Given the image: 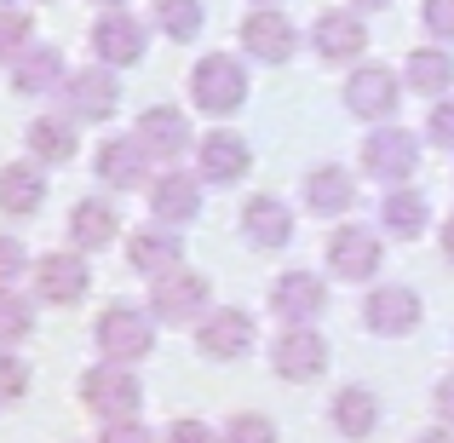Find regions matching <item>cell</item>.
I'll use <instances>...</instances> for the list:
<instances>
[{"label": "cell", "mask_w": 454, "mask_h": 443, "mask_svg": "<svg viewBox=\"0 0 454 443\" xmlns=\"http://www.w3.org/2000/svg\"><path fill=\"white\" fill-rule=\"evenodd\" d=\"M92 52H98V64L110 69H127L145 58V23L127 18V12H104L98 23H92Z\"/></svg>", "instance_id": "cell-11"}, {"label": "cell", "mask_w": 454, "mask_h": 443, "mask_svg": "<svg viewBox=\"0 0 454 443\" xmlns=\"http://www.w3.org/2000/svg\"><path fill=\"white\" fill-rule=\"evenodd\" d=\"M23 392H29V363L0 352V409H6V403H23Z\"/></svg>", "instance_id": "cell-34"}, {"label": "cell", "mask_w": 454, "mask_h": 443, "mask_svg": "<svg viewBox=\"0 0 454 443\" xmlns=\"http://www.w3.org/2000/svg\"><path fill=\"white\" fill-rule=\"evenodd\" d=\"M368 6H391V0H356V12H368Z\"/></svg>", "instance_id": "cell-44"}, {"label": "cell", "mask_w": 454, "mask_h": 443, "mask_svg": "<svg viewBox=\"0 0 454 443\" xmlns=\"http://www.w3.org/2000/svg\"><path fill=\"white\" fill-rule=\"evenodd\" d=\"M363 322H368L374 334H386V340H397V334H414V328H420V294L403 289V282H386V289L368 294Z\"/></svg>", "instance_id": "cell-8"}, {"label": "cell", "mask_w": 454, "mask_h": 443, "mask_svg": "<svg viewBox=\"0 0 454 443\" xmlns=\"http://www.w3.org/2000/svg\"><path fill=\"white\" fill-rule=\"evenodd\" d=\"M92 173L110 190H138L145 185V150H138V138H104L98 155H92Z\"/></svg>", "instance_id": "cell-19"}, {"label": "cell", "mask_w": 454, "mask_h": 443, "mask_svg": "<svg viewBox=\"0 0 454 443\" xmlns=\"http://www.w3.org/2000/svg\"><path fill=\"white\" fill-rule=\"evenodd\" d=\"M98 443H155L138 421H104V438Z\"/></svg>", "instance_id": "cell-40"}, {"label": "cell", "mask_w": 454, "mask_h": 443, "mask_svg": "<svg viewBox=\"0 0 454 443\" xmlns=\"http://www.w3.org/2000/svg\"><path fill=\"white\" fill-rule=\"evenodd\" d=\"M64 75V52L58 46H29V52L12 64V87L18 92H52Z\"/></svg>", "instance_id": "cell-28"}, {"label": "cell", "mask_w": 454, "mask_h": 443, "mask_svg": "<svg viewBox=\"0 0 454 443\" xmlns=\"http://www.w3.org/2000/svg\"><path fill=\"white\" fill-rule=\"evenodd\" d=\"M64 99H69V122H110L115 104H121V87L104 69H75L64 81Z\"/></svg>", "instance_id": "cell-12"}, {"label": "cell", "mask_w": 454, "mask_h": 443, "mask_svg": "<svg viewBox=\"0 0 454 443\" xmlns=\"http://www.w3.org/2000/svg\"><path fill=\"white\" fill-rule=\"evenodd\" d=\"M29 328H35V305H29L23 294L0 289V345H18V340H29Z\"/></svg>", "instance_id": "cell-32"}, {"label": "cell", "mask_w": 454, "mask_h": 443, "mask_svg": "<svg viewBox=\"0 0 454 443\" xmlns=\"http://www.w3.org/2000/svg\"><path fill=\"white\" fill-rule=\"evenodd\" d=\"M380 219H386L391 236L414 242V236L426 231V196H414V190H391V196L380 202Z\"/></svg>", "instance_id": "cell-30"}, {"label": "cell", "mask_w": 454, "mask_h": 443, "mask_svg": "<svg viewBox=\"0 0 454 443\" xmlns=\"http://www.w3.org/2000/svg\"><path fill=\"white\" fill-rule=\"evenodd\" d=\"M270 363H277L282 380H294V386H305V380H317L322 368H328V340L310 328H288L277 345H270Z\"/></svg>", "instance_id": "cell-10"}, {"label": "cell", "mask_w": 454, "mask_h": 443, "mask_svg": "<svg viewBox=\"0 0 454 443\" xmlns=\"http://www.w3.org/2000/svg\"><path fill=\"white\" fill-rule=\"evenodd\" d=\"M23 265H29L23 242H18V236H6V231H0V289H12V282L23 277Z\"/></svg>", "instance_id": "cell-36"}, {"label": "cell", "mask_w": 454, "mask_h": 443, "mask_svg": "<svg viewBox=\"0 0 454 443\" xmlns=\"http://www.w3.org/2000/svg\"><path fill=\"white\" fill-rule=\"evenodd\" d=\"M41 202H46L41 167L12 162L6 173H0V213H12V219H29V213H41Z\"/></svg>", "instance_id": "cell-22"}, {"label": "cell", "mask_w": 454, "mask_h": 443, "mask_svg": "<svg viewBox=\"0 0 454 443\" xmlns=\"http://www.w3.org/2000/svg\"><path fill=\"white\" fill-rule=\"evenodd\" d=\"M196 352L213 357V363H231V357L254 352V317H247V311H236V305L207 311V317L196 322Z\"/></svg>", "instance_id": "cell-5"}, {"label": "cell", "mask_w": 454, "mask_h": 443, "mask_svg": "<svg viewBox=\"0 0 454 443\" xmlns=\"http://www.w3.org/2000/svg\"><path fill=\"white\" fill-rule=\"evenodd\" d=\"M87 282H92V271H87V259H75V254L35 259V294H41L46 305H75V299L87 294Z\"/></svg>", "instance_id": "cell-15"}, {"label": "cell", "mask_w": 454, "mask_h": 443, "mask_svg": "<svg viewBox=\"0 0 454 443\" xmlns=\"http://www.w3.org/2000/svg\"><path fill=\"white\" fill-rule=\"evenodd\" d=\"M403 69H409V87L414 92H432V99L454 87V58L443 52V46H420V52H409V64H403Z\"/></svg>", "instance_id": "cell-29"}, {"label": "cell", "mask_w": 454, "mask_h": 443, "mask_svg": "<svg viewBox=\"0 0 454 443\" xmlns=\"http://www.w3.org/2000/svg\"><path fill=\"white\" fill-rule=\"evenodd\" d=\"M443 254L454 259V213H449V225H443Z\"/></svg>", "instance_id": "cell-42"}, {"label": "cell", "mask_w": 454, "mask_h": 443, "mask_svg": "<svg viewBox=\"0 0 454 443\" xmlns=\"http://www.w3.org/2000/svg\"><path fill=\"white\" fill-rule=\"evenodd\" d=\"M242 46H247V58H259V64H288L294 46H300V35H294V23L282 18V12L259 6V12L242 18Z\"/></svg>", "instance_id": "cell-9"}, {"label": "cell", "mask_w": 454, "mask_h": 443, "mask_svg": "<svg viewBox=\"0 0 454 443\" xmlns=\"http://www.w3.org/2000/svg\"><path fill=\"white\" fill-rule=\"evenodd\" d=\"M363 167L374 178H409L414 167H420V138L403 133V127H380L363 145Z\"/></svg>", "instance_id": "cell-14"}, {"label": "cell", "mask_w": 454, "mask_h": 443, "mask_svg": "<svg viewBox=\"0 0 454 443\" xmlns=\"http://www.w3.org/2000/svg\"><path fill=\"white\" fill-rule=\"evenodd\" d=\"M115 231H121V219H115L110 202L87 196V202H75V208H69V236H75L81 254H92V248H110Z\"/></svg>", "instance_id": "cell-23"}, {"label": "cell", "mask_w": 454, "mask_h": 443, "mask_svg": "<svg viewBox=\"0 0 454 443\" xmlns=\"http://www.w3.org/2000/svg\"><path fill=\"white\" fill-rule=\"evenodd\" d=\"M374 426H380V403H374V392L345 386L340 398H333V432H340V438L363 443L368 432H374Z\"/></svg>", "instance_id": "cell-27"}, {"label": "cell", "mask_w": 454, "mask_h": 443, "mask_svg": "<svg viewBox=\"0 0 454 443\" xmlns=\"http://www.w3.org/2000/svg\"><path fill=\"white\" fill-rule=\"evenodd\" d=\"M420 18H426V29H432L437 41H454V0H426Z\"/></svg>", "instance_id": "cell-38"}, {"label": "cell", "mask_w": 454, "mask_h": 443, "mask_svg": "<svg viewBox=\"0 0 454 443\" xmlns=\"http://www.w3.org/2000/svg\"><path fill=\"white\" fill-rule=\"evenodd\" d=\"M328 271L340 282H368L380 271V236L363 231V225H340L328 236Z\"/></svg>", "instance_id": "cell-7"}, {"label": "cell", "mask_w": 454, "mask_h": 443, "mask_svg": "<svg viewBox=\"0 0 454 443\" xmlns=\"http://www.w3.org/2000/svg\"><path fill=\"white\" fill-rule=\"evenodd\" d=\"M219 443H277V426H270L265 415H236Z\"/></svg>", "instance_id": "cell-35"}, {"label": "cell", "mask_w": 454, "mask_h": 443, "mask_svg": "<svg viewBox=\"0 0 454 443\" xmlns=\"http://www.w3.org/2000/svg\"><path fill=\"white\" fill-rule=\"evenodd\" d=\"M259 6H277V0H259Z\"/></svg>", "instance_id": "cell-46"}, {"label": "cell", "mask_w": 454, "mask_h": 443, "mask_svg": "<svg viewBox=\"0 0 454 443\" xmlns=\"http://www.w3.org/2000/svg\"><path fill=\"white\" fill-rule=\"evenodd\" d=\"M351 196H356V185L345 167H310L305 173V208L310 213H345Z\"/></svg>", "instance_id": "cell-26"}, {"label": "cell", "mask_w": 454, "mask_h": 443, "mask_svg": "<svg viewBox=\"0 0 454 443\" xmlns=\"http://www.w3.org/2000/svg\"><path fill=\"white\" fill-rule=\"evenodd\" d=\"M190 99H196V110H207V115L242 110V99H247L242 64H236V58H224V52H207L196 64V75H190Z\"/></svg>", "instance_id": "cell-3"}, {"label": "cell", "mask_w": 454, "mask_h": 443, "mask_svg": "<svg viewBox=\"0 0 454 443\" xmlns=\"http://www.w3.org/2000/svg\"><path fill=\"white\" fill-rule=\"evenodd\" d=\"M242 231H247V242H254V248H288L294 213L282 208L277 196H254V202L242 208Z\"/></svg>", "instance_id": "cell-21"}, {"label": "cell", "mask_w": 454, "mask_h": 443, "mask_svg": "<svg viewBox=\"0 0 454 443\" xmlns=\"http://www.w3.org/2000/svg\"><path fill=\"white\" fill-rule=\"evenodd\" d=\"M310 46H317L322 58H333V64H345V58H356L368 46V29L356 12H322L317 29H310Z\"/></svg>", "instance_id": "cell-18"}, {"label": "cell", "mask_w": 454, "mask_h": 443, "mask_svg": "<svg viewBox=\"0 0 454 443\" xmlns=\"http://www.w3.org/2000/svg\"><path fill=\"white\" fill-rule=\"evenodd\" d=\"M155 23L167 41H196L201 35V0H155Z\"/></svg>", "instance_id": "cell-31"}, {"label": "cell", "mask_w": 454, "mask_h": 443, "mask_svg": "<svg viewBox=\"0 0 454 443\" xmlns=\"http://www.w3.org/2000/svg\"><path fill=\"white\" fill-rule=\"evenodd\" d=\"M150 213L161 225H190L201 213V185L190 173H161L150 185Z\"/></svg>", "instance_id": "cell-17"}, {"label": "cell", "mask_w": 454, "mask_h": 443, "mask_svg": "<svg viewBox=\"0 0 454 443\" xmlns=\"http://www.w3.org/2000/svg\"><path fill=\"white\" fill-rule=\"evenodd\" d=\"M150 317L155 322H201L207 317V277H196V271H167V277H155L150 289Z\"/></svg>", "instance_id": "cell-4"}, {"label": "cell", "mask_w": 454, "mask_h": 443, "mask_svg": "<svg viewBox=\"0 0 454 443\" xmlns=\"http://www.w3.org/2000/svg\"><path fill=\"white\" fill-rule=\"evenodd\" d=\"M133 138H138V150H145V155H155V162H173V155L190 145V122L178 110H167V104H155V110L138 115V133Z\"/></svg>", "instance_id": "cell-16"}, {"label": "cell", "mask_w": 454, "mask_h": 443, "mask_svg": "<svg viewBox=\"0 0 454 443\" xmlns=\"http://www.w3.org/2000/svg\"><path fill=\"white\" fill-rule=\"evenodd\" d=\"M29 155L46 167H64L75 155V122L69 115H35L29 122Z\"/></svg>", "instance_id": "cell-25"}, {"label": "cell", "mask_w": 454, "mask_h": 443, "mask_svg": "<svg viewBox=\"0 0 454 443\" xmlns=\"http://www.w3.org/2000/svg\"><path fill=\"white\" fill-rule=\"evenodd\" d=\"M29 29H35V23L23 18V12L0 6V64H12V58L29 52Z\"/></svg>", "instance_id": "cell-33"}, {"label": "cell", "mask_w": 454, "mask_h": 443, "mask_svg": "<svg viewBox=\"0 0 454 443\" xmlns=\"http://www.w3.org/2000/svg\"><path fill=\"white\" fill-rule=\"evenodd\" d=\"M92 340H98L104 363H138V357L155 352V317L138 305H110L92 328Z\"/></svg>", "instance_id": "cell-1"}, {"label": "cell", "mask_w": 454, "mask_h": 443, "mask_svg": "<svg viewBox=\"0 0 454 443\" xmlns=\"http://www.w3.org/2000/svg\"><path fill=\"white\" fill-rule=\"evenodd\" d=\"M345 104L356 110V122H386L397 110V75L386 64H363L351 81H345Z\"/></svg>", "instance_id": "cell-13"}, {"label": "cell", "mask_w": 454, "mask_h": 443, "mask_svg": "<svg viewBox=\"0 0 454 443\" xmlns=\"http://www.w3.org/2000/svg\"><path fill=\"white\" fill-rule=\"evenodd\" d=\"M420 443H454V438H449V432H426Z\"/></svg>", "instance_id": "cell-43"}, {"label": "cell", "mask_w": 454, "mask_h": 443, "mask_svg": "<svg viewBox=\"0 0 454 443\" xmlns=\"http://www.w3.org/2000/svg\"><path fill=\"white\" fill-rule=\"evenodd\" d=\"M81 403L92 415H104V421H133V409L145 403V386L133 380L127 363H98L81 375Z\"/></svg>", "instance_id": "cell-2"}, {"label": "cell", "mask_w": 454, "mask_h": 443, "mask_svg": "<svg viewBox=\"0 0 454 443\" xmlns=\"http://www.w3.org/2000/svg\"><path fill=\"white\" fill-rule=\"evenodd\" d=\"M432 403H437V415H443V426H454V375H449V380H437Z\"/></svg>", "instance_id": "cell-41"}, {"label": "cell", "mask_w": 454, "mask_h": 443, "mask_svg": "<svg viewBox=\"0 0 454 443\" xmlns=\"http://www.w3.org/2000/svg\"><path fill=\"white\" fill-rule=\"evenodd\" d=\"M426 138L432 145H443V150H454V99H443V104H432V115H426Z\"/></svg>", "instance_id": "cell-37"}, {"label": "cell", "mask_w": 454, "mask_h": 443, "mask_svg": "<svg viewBox=\"0 0 454 443\" xmlns=\"http://www.w3.org/2000/svg\"><path fill=\"white\" fill-rule=\"evenodd\" d=\"M98 6H110V12H121V6H127V0H98Z\"/></svg>", "instance_id": "cell-45"}, {"label": "cell", "mask_w": 454, "mask_h": 443, "mask_svg": "<svg viewBox=\"0 0 454 443\" xmlns=\"http://www.w3.org/2000/svg\"><path fill=\"white\" fill-rule=\"evenodd\" d=\"M270 311H277L282 322H294V328H310V322L328 311V282L310 277V271H288V277H277V289H270Z\"/></svg>", "instance_id": "cell-6"}, {"label": "cell", "mask_w": 454, "mask_h": 443, "mask_svg": "<svg viewBox=\"0 0 454 443\" xmlns=\"http://www.w3.org/2000/svg\"><path fill=\"white\" fill-rule=\"evenodd\" d=\"M196 162H201V178H207V185H236L254 155H247V145L236 133H207L196 145Z\"/></svg>", "instance_id": "cell-20"}, {"label": "cell", "mask_w": 454, "mask_h": 443, "mask_svg": "<svg viewBox=\"0 0 454 443\" xmlns=\"http://www.w3.org/2000/svg\"><path fill=\"white\" fill-rule=\"evenodd\" d=\"M178 259H184V248H178L173 231H138V236H127V265L145 271V277H167V271H178Z\"/></svg>", "instance_id": "cell-24"}, {"label": "cell", "mask_w": 454, "mask_h": 443, "mask_svg": "<svg viewBox=\"0 0 454 443\" xmlns=\"http://www.w3.org/2000/svg\"><path fill=\"white\" fill-rule=\"evenodd\" d=\"M167 443H219V438H213L207 421H173L167 426Z\"/></svg>", "instance_id": "cell-39"}]
</instances>
